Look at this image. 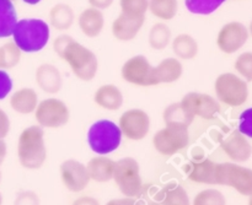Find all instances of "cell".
Returning a JSON list of instances; mask_svg holds the SVG:
<instances>
[{
  "label": "cell",
  "mask_w": 252,
  "mask_h": 205,
  "mask_svg": "<svg viewBox=\"0 0 252 205\" xmlns=\"http://www.w3.org/2000/svg\"><path fill=\"white\" fill-rule=\"evenodd\" d=\"M21 51L14 41L6 42L0 47V69H12L20 63Z\"/></svg>",
  "instance_id": "cell-31"
},
{
  "label": "cell",
  "mask_w": 252,
  "mask_h": 205,
  "mask_svg": "<svg viewBox=\"0 0 252 205\" xmlns=\"http://www.w3.org/2000/svg\"><path fill=\"white\" fill-rule=\"evenodd\" d=\"M14 205H39V197L32 191H22L16 194Z\"/></svg>",
  "instance_id": "cell-37"
},
{
  "label": "cell",
  "mask_w": 252,
  "mask_h": 205,
  "mask_svg": "<svg viewBox=\"0 0 252 205\" xmlns=\"http://www.w3.org/2000/svg\"><path fill=\"white\" fill-rule=\"evenodd\" d=\"M221 149L234 162H246L252 155L251 144L239 130L231 132L223 140Z\"/></svg>",
  "instance_id": "cell-17"
},
{
  "label": "cell",
  "mask_w": 252,
  "mask_h": 205,
  "mask_svg": "<svg viewBox=\"0 0 252 205\" xmlns=\"http://www.w3.org/2000/svg\"><path fill=\"white\" fill-rule=\"evenodd\" d=\"M239 132L252 139V107L244 111L239 117Z\"/></svg>",
  "instance_id": "cell-36"
},
{
  "label": "cell",
  "mask_w": 252,
  "mask_h": 205,
  "mask_svg": "<svg viewBox=\"0 0 252 205\" xmlns=\"http://www.w3.org/2000/svg\"><path fill=\"white\" fill-rule=\"evenodd\" d=\"M12 90V80L9 74L0 69V100H4Z\"/></svg>",
  "instance_id": "cell-38"
},
{
  "label": "cell",
  "mask_w": 252,
  "mask_h": 205,
  "mask_svg": "<svg viewBox=\"0 0 252 205\" xmlns=\"http://www.w3.org/2000/svg\"><path fill=\"white\" fill-rule=\"evenodd\" d=\"M122 79L135 86H157L154 66L149 63L148 58L142 54L128 59L121 69Z\"/></svg>",
  "instance_id": "cell-9"
},
{
  "label": "cell",
  "mask_w": 252,
  "mask_h": 205,
  "mask_svg": "<svg viewBox=\"0 0 252 205\" xmlns=\"http://www.w3.org/2000/svg\"><path fill=\"white\" fill-rule=\"evenodd\" d=\"M116 162L105 155H100L98 157H94L86 165L89 176L93 181L98 183H106V182L113 179V172H115Z\"/></svg>",
  "instance_id": "cell-21"
},
{
  "label": "cell",
  "mask_w": 252,
  "mask_h": 205,
  "mask_svg": "<svg viewBox=\"0 0 252 205\" xmlns=\"http://www.w3.org/2000/svg\"><path fill=\"white\" fill-rule=\"evenodd\" d=\"M17 156L25 169H41L47 159L44 132L41 125H31L22 130L17 143Z\"/></svg>",
  "instance_id": "cell-1"
},
{
  "label": "cell",
  "mask_w": 252,
  "mask_h": 205,
  "mask_svg": "<svg viewBox=\"0 0 252 205\" xmlns=\"http://www.w3.org/2000/svg\"><path fill=\"white\" fill-rule=\"evenodd\" d=\"M145 22V16H132L121 12L120 16L112 22V34L116 39L122 42L132 41L137 37Z\"/></svg>",
  "instance_id": "cell-16"
},
{
  "label": "cell",
  "mask_w": 252,
  "mask_h": 205,
  "mask_svg": "<svg viewBox=\"0 0 252 205\" xmlns=\"http://www.w3.org/2000/svg\"><path fill=\"white\" fill-rule=\"evenodd\" d=\"M94 101L98 107L107 111H117L123 105V95L120 88L112 84L102 85L96 90Z\"/></svg>",
  "instance_id": "cell-20"
},
{
  "label": "cell",
  "mask_w": 252,
  "mask_h": 205,
  "mask_svg": "<svg viewBox=\"0 0 252 205\" xmlns=\"http://www.w3.org/2000/svg\"><path fill=\"white\" fill-rule=\"evenodd\" d=\"M249 205H252V196L250 197V201H249Z\"/></svg>",
  "instance_id": "cell-48"
},
{
  "label": "cell",
  "mask_w": 252,
  "mask_h": 205,
  "mask_svg": "<svg viewBox=\"0 0 252 205\" xmlns=\"http://www.w3.org/2000/svg\"><path fill=\"white\" fill-rule=\"evenodd\" d=\"M172 33L170 27L164 22H158L153 25L149 32V44L155 51H162L170 44Z\"/></svg>",
  "instance_id": "cell-29"
},
{
  "label": "cell",
  "mask_w": 252,
  "mask_h": 205,
  "mask_svg": "<svg viewBox=\"0 0 252 205\" xmlns=\"http://www.w3.org/2000/svg\"><path fill=\"white\" fill-rule=\"evenodd\" d=\"M0 182H1V171H0Z\"/></svg>",
  "instance_id": "cell-49"
},
{
  "label": "cell",
  "mask_w": 252,
  "mask_h": 205,
  "mask_svg": "<svg viewBox=\"0 0 252 205\" xmlns=\"http://www.w3.org/2000/svg\"><path fill=\"white\" fill-rule=\"evenodd\" d=\"M0 205H2V194L0 193Z\"/></svg>",
  "instance_id": "cell-47"
},
{
  "label": "cell",
  "mask_w": 252,
  "mask_h": 205,
  "mask_svg": "<svg viewBox=\"0 0 252 205\" xmlns=\"http://www.w3.org/2000/svg\"><path fill=\"white\" fill-rule=\"evenodd\" d=\"M10 130V119L9 116L5 111L0 108V139H4Z\"/></svg>",
  "instance_id": "cell-40"
},
{
  "label": "cell",
  "mask_w": 252,
  "mask_h": 205,
  "mask_svg": "<svg viewBox=\"0 0 252 205\" xmlns=\"http://www.w3.org/2000/svg\"><path fill=\"white\" fill-rule=\"evenodd\" d=\"M180 102L191 115L203 119H214L220 113L219 101L208 93L189 92Z\"/></svg>",
  "instance_id": "cell-13"
},
{
  "label": "cell",
  "mask_w": 252,
  "mask_h": 205,
  "mask_svg": "<svg viewBox=\"0 0 252 205\" xmlns=\"http://www.w3.org/2000/svg\"><path fill=\"white\" fill-rule=\"evenodd\" d=\"M6 152H7L6 143L4 142V139H0V165L4 162L5 157H6Z\"/></svg>",
  "instance_id": "cell-44"
},
{
  "label": "cell",
  "mask_w": 252,
  "mask_h": 205,
  "mask_svg": "<svg viewBox=\"0 0 252 205\" xmlns=\"http://www.w3.org/2000/svg\"><path fill=\"white\" fill-rule=\"evenodd\" d=\"M189 143V127L179 124L165 125L158 130L153 138V145L159 154L172 156L180 150L185 149Z\"/></svg>",
  "instance_id": "cell-7"
},
{
  "label": "cell",
  "mask_w": 252,
  "mask_h": 205,
  "mask_svg": "<svg viewBox=\"0 0 252 205\" xmlns=\"http://www.w3.org/2000/svg\"><path fill=\"white\" fill-rule=\"evenodd\" d=\"M38 105V95L31 88H22L15 91L10 97V106L20 115H30L36 111Z\"/></svg>",
  "instance_id": "cell-22"
},
{
  "label": "cell",
  "mask_w": 252,
  "mask_h": 205,
  "mask_svg": "<svg viewBox=\"0 0 252 205\" xmlns=\"http://www.w3.org/2000/svg\"><path fill=\"white\" fill-rule=\"evenodd\" d=\"M234 68L238 71L239 75L246 81L251 83L252 81V52H244L243 54L236 58Z\"/></svg>",
  "instance_id": "cell-35"
},
{
  "label": "cell",
  "mask_w": 252,
  "mask_h": 205,
  "mask_svg": "<svg viewBox=\"0 0 252 205\" xmlns=\"http://www.w3.org/2000/svg\"><path fill=\"white\" fill-rule=\"evenodd\" d=\"M150 12L160 20H172L179 10L177 0H149Z\"/></svg>",
  "instance_id": "cell-30"
},
{
  "label": "cell",
  "mask_w": 252,
  "mask_h": 205,
  "mask_svg": "<svg viewBox=\"0 0 252 205\" xmlns=\"http://www.w3.org/2000/svg\"><path fill=\"white\" fill-rule=\"evenodd\" d=\"M249 29L244 24L231 21L224 25L217 37V46L223 53L234 54L243 48L249 39Z\"/></svg>",
  "instance_id": "cell-12"
},
{
  "label": "cell",
  "mask_w": 252,
  "mask_h": 205,
  "mask_svg": "<svg viewBox=\"0 0 252 205\" xmlns=\"http://www.w3.org/2000/svg\"><path fill=\"white\" fill-rule=\"evenodd\" d=\"M155 79L159 84H172L179 80L184 73L181 61L176 58H166L154 66Z\"/></svg>",
  "instance_id": "cell-23"
},
{
  "label": "cell",
  "mask_w": 252,
  "mask_h": 205,
  "mask_svg": "<svg viewBox=\"0 0 252 205\" xmlns=\"http://www.w3.org/2000/svg\"><path fill=\"white\" fill-rule=\"evenodd\" d=\"M88 1L91 5V7H95V9L98 10H105L110 7L115 0H88Z\"/></svg>",
  "instance_id": "cell-41"
},
{
  "label": "cell",
  "mask_w": 252,
  "mask_h": 205,
  "mask_svg": "<svg viewBox=\"0 0 252 205\" xmlns=\"http://www.w3.org/2000/svg\"><path fill=\"white\" fill-rule=\"evenodd\" d=\"M11 1H16V0H11Z\"/></svg>",
  "instance_id": "cell-50"
},
{
  "label": "cell",
  "mask_w": 252,
  "mask_h": 205,
  "mask_svg": "<svg viewBox=\"0 0 252 205\" xmlns=\"http://www.w3.org/2000/svg\"><path fill=\"white\" fill-rule=\"evenodd\" d=\"M75 20V14L70 5L59 2L54 5L49 11V22L57 31H65L71 27Z\"/></svg>",
  "instance_id": "cell-24"
},
{
  "label": "cell",
  "mask_w": 252,
  "mask_h": 205,
  "mask_svg": "<svg viewBox=\"0 0 252 205\" xmlns=\"http://www.w3.org/2000/svg\"><path fill=\"white\" fill-rule=\"evenodd\" d=\"M36 83L43 92L54 95L61 91L63 86V78L56 65L44 63L36 69Z\"/></svg>",
  "instance_id": "cell-18"
},
{
  "label": "cell",
  "mask_w": 252,
  "mask_h": 205,
  "mask_svg": "<svg viewBox=\"0 0 252 205\" xmlns=\"http://www.w3.org/2000/svg\"><path fill=\"white\" fill-rule=\"evenodd\" d=\"M63 60L69 64L74 75L81 81H91L97 74L98 60L96 54L74 39L66 46Z\"/></svg>",
  "instance_id": "cell-4"
},
{
  "label": "cell",
  "mask_w": 252,
  "mask_h": 205,
  "mask_svg": "<svg viewBox=\"0 0 252 205\" xmlns=\"http://www.w3.org/2000/svg\"><path fill=\"white\" fill-rule=\"evenodd\" d=\"M218 164L207 157H196L186 165L187 177L189 181L201 184H218L217 182Z\"/></svg>",
  "instance_id": "cell-15"
},
{
  "label": "cell",
  "mask_w": 252,
  "mask_h": 205,
  "mask_svg": "<svg viewBox=\"0 0 252 205\" xmlns=\"http://www.w3.org/2000/svg\"><path fill=\"white\" fill-rule=\"evenodd\" d=\"M172 52L182 60H191L198 54V43L196 39L187 33H181L172 39Z\"/></svg>",
  "instance_id": "cell-25"
},
{
  "label": "cell",
  "mask_w": 252,
  "mask_h": 205,
  "mask_svg": "<svg viewBox=\"0 0 252 205\" xmlns=\"http://www.w3.org/2000/svg\"><path fill=\"white\" fill-rule=\"evenodd\" d=\"M162 118H164L165 125L170 124H179L185 125V127H189L194 119V116L191 115L181 102H175L167 106L162 113Z\"/></svg>",
  "instance_id": "cell-27"
},
{
  "label": "cell",
  "mask_w": 252,
  "mask_h": 205,
  "mask_svg": "<svg viewBox=\"0 0 252 205\" xmlns=\"http://www.w3.org/2000/svg\"><path fill=\"white\" fill-rule=\"evenodd\" d=\"M226 0H185V5L191 14L211 15Z\"/></svg>",
  "instance_id": "cell-32"
},
{
  "label": "cell",
  "mask_w": 252,
  "mask_h": 205,
  "mask_svg": "<svg viewBox=\"0 0 252 205\" xmlns=\"http://www.w3.org/2000/svg\"><path fill=\"white\" fill-rule=\"evenodd\" d=\"M113 179L125 197H138L143 189L139 164L133 157H123L116 162Z\"/></svg>",
  "instance_id": "cell-6"
},
{
  "label": "cell",
  "mask_w": 252,
  "mask_h": 205,
  "mask_svg": "<svg viewBox=\"0 0 252 205\" xmlns=\"http://www.w3.org/2000/svg\"><path fill=\"white\" fill-rule=\"evenodd\" d=\"M17 24V12L11 0H0V38L12 36Z\"/></svg>",
  "instance_id": "cell-26"
},
{
  "label": "cell",
  "mask_w": 252,
  "mask_h": 205,
  "mask_svg": "<svg viewBox=\"0 0 252 205\" xmlns=\"http://www.w3.org/2000/svg\"><path fill=\"white\" fill-rule=\"evenodd\" d=\"M78 25L86 37L95 38L102 32L103 26H105V17L101 10L89 7L79 15Z\"/></svg>",
  "instance_id": "cell-19"
},
{
  "label": "cell",
  "mask_w": 252,
  "mask_h": 205,
  "mask_svg": "<svg viewBox=\"0 0 252 205\" xmlns=\"http://www.w3.org/2000/svg\"><path fill=\"white\" fill-rule=\"evenodd\" d=\"M71 205H100V202L96 198H94V197L84 196L78 198L76 201H74Z\"/></svg>",
  "instance_id": "cell-42"
},
{
  "label": "cell",
  "mask_w": 252,
  "mask_h": 205,
  "mask_svg": "<svg viewBox=\"0 0 252 205\" xmlns=\"http://www.w3.org/2000/svg\"><path fill=\"white\" fill-rule=\"evenodd\" d=\"M51 29L48 24L41 19H22L17 21L12 32V38L20 51L36 53L48 43Z\"/></svg>",
  "instance_id": "cell-2"
},
{
  "label": "cell",
  "mask_w": 252,
  "mask_h": 205,
  "mask_svg": "<svg viewBox=\"0 0 252 205\" xmlns=\"http://www.w3.org/2000/svg\"><path fill=\"white\" fill-rule=\"evenodd\" d=\"M24 2H26V4L29 5H37L38 2H41L42 0H22Z\"/></svg>",
  "instance_id": "cell-45"
},
{
  "label": "cell",
  "mask_w": 252,
  "mask_h": 205,
  "mask_svg": "<svg viewBox=\"0 0 252 205\" xmlns=\"http://www.w3.org/2000/svg\"><path fill=\"white\" fill-rule=\"evenodd\" d=\"M249 33H250L251 36H252V20H251V22H250V26H249Z\"/></svg>",
  "instance_id": "cell-46"
},
{
  "label": "cell",
  "mask_w": 252,
  "mask_h": 205,
  "mask_svg": "<svg viewBox=\"0 0 252 205\" xmlns=\"http://www.w3.org/2000/svg\"><path fill=\"white\" fill-rule=\"evenodd\" d=\"M106 205H138V203L135 202V199L130 198V197H125V198L112 199Z\"/></svg>",
  "instance_id": "cell-43"
},
{
  "label": "cell",
  "mask_w": 252,
  "mask_h": 205,
  "mask_svg": "<svg viewBox=\"0 0 252 205\" xmlns=\"http://www.w3.org/2000/svg\"><path fill=\"white\" fill-rule=\"evenodd\" d=\"M118 127L127 139L139 142L147 137L150 130L149 115L140 108L128 110L120 117Z\"/></svg>",
  "instance_id": "cell-11"
},
{
  "label": "cell",
  "mask_w": 252,
  "mask_h": 205,
  "mask_svg": "<svg viewBox=\"0 0 252 205\" xmlns=\"http://www.w3.org/2000/svg\"><path fill=\"white\" fill-rule=\"evenodd\" d=\"M122 12L132 16H145L149 9V0H120Z\"/></svg>",
  "instance_id": "cell-34"
},
{
  "label": "cell",
  "mask_w": 252,
  "mask_h": 205,
  "mask_svg": "<svg viewBox=\"0 0 252 205\" xmlns=\"http://www.w3.org/2000/svg\"><path fill=\"white\" fill-rule=\"evenodd\" d=\"M192 205H226L224 194L214 188L204 189L199 192L193 199Z\"/></svg>",
  "instance_id": "cell-33"
},
{
  "label": "cell",
  "mask_w": 252,
  "mask_h": 205,
  "mask_svg": "<svg viewBox=\"0 0 252 205\" xmlns=\"http://www.w3.org/2000/svg\"><path fill=\"white\" fill-rule=\"evenodd\" d=\"M214 90L219 102L229 107H240L249 98L248 83L233 73L220 74L214 84Z\"/></svg>",
  "instance_id": "cell-5"
},
{
  "label": "cell",
  "mask_w": 252,
  "mask_h": 205,
  "mask_svg": "<svg viewBox=\"0 0 252 205\" xmlns=\"http://www.w3.org/2000/svg\"><path fill=\"white\" fill-rule=\"evenodd\" d=\"M38 125L42 128H61L69 122L70 112L63 101L58 98H46L37 105L34 111Z\"/></svg>",
  "instance_id": "cell-10"
},
{
  "label": "cell",
  "mask_w": 252,
  "mask_h": 205,
  "mask_svg": "<svg viewBox=\"0 0 252 205\" xmlns=\"http://www.w3.org/2000/svg\"><path fill=\"white\" fill-rule=\"evenodd\" d=\"M73 37L69 36V34H61V36L57 37L53 41V51L56 52L57 56L61 59H63L64 51H65L66 46L69 44V42L73 41Z\"/></svg>",
  "instance_id": "cell-39"
},
{
  "label": "cell",
  "mask_w": 252,
  "mask_h": 205,
  "mask_svg": "<svg viewBox=\"0 0 252 205\" xmlns=\"http://www.w3.org/2000/svg\"><path fill=\"white\" fill-rule=\"evenodd\" d=\"M122 137V132L115 122L100 119L89 128L88 143L95 154L106 156L120 147Z\"/></svg>",
  "instance_id": "cell-3"
},
{
  "label": "cell",
  "mask_w": 252,
  "mask_h": 205,
  "mask_svg": "<svg viewBox=\"0 0 252 205\" xmlns=\"http://www.w3.org/2000/svg\"><path fill=\"white\" fill-rule=\"evenodd\" d=\"M217 182L220 186H228L245 197L252 196V170L234 162L218 164Z\"/></svg>",
  "instance_id": "cell-8"
},
{
  "label": "cell",
  "mask_w": 252,
  "mask_h": 205,
  "mask_svg": "<svg viewBox=\"0 0 252 205\" xmlns=\"http://www.w3.org/2000/svg\"><path fill=\"white\" fill-rule=\"evenodd\" d=\"M59 172L64 187L73 193L83 192L91 181L86 165L73 159L62 162Z\"/></svg>",
  "instance_id": "cell-14"
},
{
  "label": "cell",
  "mask_w": 252,
  "mask_h": 205,
  "mask_svg": "<svg viewBox=\"0 0 252 205\" xmlns=\"http://www.w3.org/2000/svg\"><path fill=\"white\" fill-rule=\"evenodd\" d=\"M161 205H191L186 189L179 183H169L160 192Z\"/></svg>",
  "instance_id": "cell-28"
}]
</instances>
